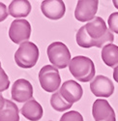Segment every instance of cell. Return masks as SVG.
Instances as JSON below:
<instances>
[{"instance_id": "9a60e30c", "label": "cell", "mask_w": 118, "mask_h": 121, "mask_svg": "<svg viewBox=\"0 0 118 121\" xmlns=\"http://www.w3.org/2000/svg\"><path fill=\"white\" fill-rule=\"evenodd\" d=\"M102 59L109 67L118 66V46L114 44H107L102 49Z\"/></svg>"}, {"instance_id": "d4e9b609", "label": "cell", "mask_w": 118, "mask_h": 121, "mask_svg": "<svg viewBox=\"0 0 118 121\" xmlns=\"http://www.w3.org/2000/svg\"><path fill=\"white\" fill-rule=\"evenodd\" d=\"M2 70V68H1V62H0V71Z\"/></svg>"}, {"instance_id": "9c48e42d", "label": "cell", "mask_w": 118, "mask_h": 121, "mask_svg": "<svg viewBox=\"0 0 118 121\" xmlns=\"http://www.w3.org/2000/svg\"><path fill=\"white\" fill-rule=\"evenodd\" d=\"M90 90L96 97L107 98L113 94L114 85L107 77L99 75L90 82Z\"/></svg>"}, {"instance_id": "ac0fdd59", "label": "cell", "mask_w": 118, "mask_h": 121, "mask_svg": "<svg viewBox=\"0 0 118 121\" xmlns=\"http://www.w3.org/2000/svg\"><path fill=\"white\" fill-rule=\"evenodd\" d=\"M59 121H83V117L78 112L70 110L68 112H65Z\"/></svg>"}, {"instance_id": "8fae6325", "label": "cell", "mask_w": 118, "mask_h": 121, "mask_svg": "<svg viewBox=\"0 0 118 121\" xmlns=\"http://www.w3.org/2000/svg\"><path fill=\"white\" fill-rule=\"evenodd\" d=\"M41 11L47 18L57 21L65 15V4L62 0H44L41 4Z\"/></svg>"}, {"instance_id": "8992f818", "label": "cell", "mask_w": 118, "mask_h": 121, "mask_svg": "<svg viewBox=\"0 0 118 121\" xmlns=\"http://www.w3.org/2000/svg\"><path fill=\"white\" fill-rule=\"evenodd\" d=\"M31 35V25L26 19H15L9 28V37L15 44L28 42Z\"/></svg>"}, {"instance_id": "5bb4252c", "label": "cell", "mask_w": 118, "mask_h": 121, "mask_svg": "<svg viewBox=\"0 0 118 121\" xmlns=\"http://www.w3.org/2000/svg\"><path fill=\"white\" fill-rule=\"evenodd\" d=\"M31 12V4L27 0H14L9 5V15L14 17H25Z\"/></svg>"}, {"instance_id": "30bf717a", "label": "cell", "mask_w": 118, "mask_h": 121, "mask_svg": "<svg viewBox=\"0 0 118 121\" xmlns=\"http://www.w3.org/2000/svg\"><path fill=\"white\" fill-rule=\"evenodd\" d=\"M92 114L95 121H116L113 108L105 99L95 101L92 107Z\"/></svg>"}, {"instance_id": "ba28073f", "label": "cell", "mask_w": 118, "mask_h": 121, "mask_svg": "<svg viewBox=\"0 0 118 121\" xmlns=\"http://www.w3.org/2000/svg\"><path fill=\"white\" fill-rule=\"evenodd\" d=\"M12 98L17 103L28 102L33 97V86L26 79L19 78L12 86Z\"/></svg>"}, {"instance_id": "44dd1931", "label": "cell", "mask_w": 118, "mask_h": 121, "mask_svg": "<svg viewBox=\"0 0 118 121\" xmlns=\"http://www.w3.org/2000/svg\"><path fill=\"white\" fill-rule=\"evenodd\" d=\"M8 14H9V9H7L5 4L0 2V22L5 21L8 17Z\"/></svg>"}, {"instance_id": "603a6c76", "label": "cell", "mask_w": 118, "mask_h": 121, "mask_svg": "<svg viewBox=\"0 0 118 121\" xmlns=\"http://www.w3.org/2000/svg\"><path fill=\"white\" fill-rule=\"evenodd\" d=\"M4 105H5V99L3 98L2 94L0 93V109H1L4 107Z\"/></svg>"}, {"instance_id": "7402d4cb", "label": "cell", "mask_w": 118, "mask_h": 121, "mask_svg": "<svg viewBox=\"0 0 118 121\" xmlns=\"http://www.w3.org/2000/svg\"><path fill=\"white\" fill-rule=\"evenodd\" d=\"M113 78L116 82H118V66H116L113 70Z\"/></svg>"}, {"instance_id": "277c9868", "label": "cell", "mask_w": 118, "mask_h": 121, "mask_svg": "<svg viewBox=\"0 0 118 121\" xmlns=\"http://www.w3.org/2000/svg\"><path fill=\"white\" fill-rule=\"evenodd\" d=\"M51 63L56 69H64L71 62V52L68 47L61 42L51 43L46 49Z\"/></svg>"}, {"instance_id": "3957f363", "label": "cell", "mask_w": 118, "mask_h": 121, "mask_svg": "<svg viewBox=\"0 0 118 121\" xmlns=\"http://www.w3.org/2000/svg\"><path fill=\"white\" fill-rule=\"evenodd\" d=\"M39 59V48L32 42L22 43L15 53L17 65L23 69H29L36 65Z\"/></svg>"}, {"instance_id": "52a82bcc", "label": "cell", "mask_w": 118, "mask_h": 121, "mask_svg": "<svg viewBox=\"0 0 118 121\" xmlns=\"http://www.w3.org/2000/svg\"><path fill=\"white\" fill-rule=\"evenodd\" d=\"M98 0H80L77 1L75 17L78 22H91L95 18V15L98 11Z\"/></svg>"}, {"instance_id": "7c38bea8", "label": "cell", "mask_w": 118, "mask_h": 121, "mask_svg": "<svg viewBox=\"0 0 118 121\" xmlns=\"http://www.w3.org/2000/svg\"><path fill=\"white\" fill-rule=\"evenodd\" d=\"M59 93L66 102L73 105L74 103L80 100L83 94V90L80 84H78L75 80L70 79L62 84L59 89Z\"/></svg>"}, {"instance_id": "e0dca14e", "label": "cell", "mask_w": 118, "mask_h": 121, "mask_svg": "<svg viewBox=\"0 0 118 121\" xmlns=\"http://www.w3.org/2000/svg\"><path fill=\"white\" fill-rule=\"evenodd\" d=\"M51 105L53 109H55L56 112H65V110L71 108L72 107L71 104H69L63 99V97L60 95L59 91L53 93L52 96L51 97Z\"/></svg>"}, {"instance_id": "d6986e66", "label": "cell", "mask_w": 118, "mask_h": 121, "mask_svg": "<svg viewBox=\"0 0 118 121\" xmlns=\"http://www.w3.org/2000/svg\"><path fill=\"white\" fill-rule=\"evenodd\" d=\"M109 27L110 30L118 34V13H112L109 17Z\"/></svg>"}, {"instance_id": "5b68a950", "label": "cell", "mask_w": 118, "mask_h": 121, "mask_svg": "<svg viewBox=\"0 0 118 121\" xmlns=\"http://www.w3.org/2000/svg\"><path fill=\"white\" fill-rule=\"evenodd\" d=\"M39 82L45 91L54 92L61 84V78L54 66L46 65L39 72Z\"/></svg>"}, {"instance_id": "2e32d148", "label": "cell", "mask_w": 118, "mask_h": 121, "mask_svg": "<svg viewBox=\"0 0 118 121\" xmlns=\"http://www.w3.org/2000/svg\"><path fill=\"white\" fill-rule=\"evenodd\" d=\"M18 112L17 105L5 99V105L0 109V121H19Z\"/></svg>"}, {"instance_id": "4fadbf2b", "label": "cell", "mask_w": 118, "mask_h": 121, "mask_svg": "<svg viewBox=\"0 0 118 121\" xmlns=\"http://www.w3.org/2000/svg\"><path fill=\"white\" fill-rule=\"evenodd\" d=\"M21 112L28 120L38 121L43 116V108L36 100L32 99L22 106Z\"/></svg>"}, {"instance_id": "6da1fadb", "label": "cell", "mask_w": 118, "mask_h": 121, "mask_svg": "<svg viewBox=\"0 0 118 121\" xmlns=\"http://www.w3.org/2000/svg\"><path fill=\"white\" fill-rule=\"evenodd\" d=\"M76 40L77 45L84 48L92 47L103 48L106 43L112 44L114 36L106 27L104 19L101 17H96L91 22L78 29Z\"/></svg>"}, {"instance_id": "7a4b0ae2", "label": "cell", "mask_w": 118, "mask_h": 121, "mask_svg": "<svg viewBox=\"0 0 118 121\" xmlns=\"http://www.w3.org/2000/svg\"><path fill=\"white\" fill-rule=\"evenodd\" d=\"M69 70L78 82H87L92 80L95 76V65L93 61L86 56L78 55L72 58Z\"/></svg>"}, {"instance_id": "ffe728a7", "label": "cell", "mask_w": 118, "mask_h": 121, "mask_svg": "<svg viewBox=\"0 0 118 121\" xmlns=\"http://www.w3.org/2000/svg\"><path fill=\"white\" fill-rule=\"evenodd\" d=\"M9 85H10L9 78H8L7 74L5 73V71L2 69L1 71H0V93L5 91L6 89H8Z\"/></svg>"}, {"instance_id": "cb8c5ba5", "label": "cell", "mask_w": 118, "mask_h": 121, "mask_svg": "<svg viewBox=\"0 0 118 121\" xmlns=\"http://www.w3.org/2000/svg\"><path fill=\"white\" fill-rule=\"evenodd\" d=\"M112 3L114 4V7L118 9V0H113V1H112Z\"/></svg>"}]
</instances>
